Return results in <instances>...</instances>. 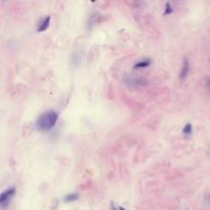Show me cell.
Segmentation results:
<instances>
[{"label":"cell","instance_id":"6da1fadb","mask_svg":"<svg viewBox=\"0 0 210 210\" xmlns=\"http://www.w3.org/2000/svg\"><path fill=\"white\" fill-rule=\"evenodd\" d=\"M59 119V114L57 112L50 110L46 111L43 114L39 116V118L37 119L36 123H35V127L39 131H49L53 127L55 126Z\"/></svg>","mask_w":210,"mask_h":210},{"label":"cell","instance_id":"7a4b0ae2","mask_svg":"<svg viewBox=\"0 0 210 210\" xmlns=\"http://www.w3.org/2000/svg\"><path fill=\"white\" fill-rule=\"evenodd\" d=\"M15 194V187H8L7 190L3 192V193L0 195V205H1L2 208L6 207L9 203V201L12 200V197Z\"/></svg>","mask_w":210,"mask_h":210},{"label":"cell","instance_id":"3957f363","mask_svg":"<svg viewBox=\"0 0 210 210\" xmlns=\"http://www.w3.org/2000/svg\"><path fill=\"white\" fill-rule=\"evenodd\" d=\"M125 84H127L130 87H137V86H144L148 85L149 82L146 79L142 78H137V77H128L125 79Z\"/></svg>","mask_w":210,"mask_h":210},{"label":"cell","instance_id":"277c9868","mask_svg":"<svg viewBox=\"0 0 210 210\" xmlns=\"http://www.w3.org/2000/svg\"><path fill=\"white\" fill-rule=\"evenodd\" d=\"M189 72H190V62L187 57H185L184 61H182V69H180V72H179V79L180 80L185 79L187 76L189 75Z\"/></svg>","mask_w":210,"mask_h":210},{"label":"cell","instance_id":"5b68a950","mask_svg":"<svg viewBox=\"0 0 210 210\" xmlns=\"http://www.w3.org/2000/svg\"><path fill=\"white\" fill-rule=\"evenodd\" d=\"M49 23H50V17L47 15V17L39 24V26H38L37 28V31L38 32H44V31H46L48 29V27H49Z\"/></svg>","mask_w":210,"mask_h":210},{"label":"cell","instance_id":"8992f818","mask_svg":"<svg viewBox=\"0 0 210 210\" xmlns=\"http://www.w3.org/2000/svg\"><path fill=\"white\" fill-rule=\"evenodd\" d=\"M152 64V61L150 59H146V60H142L140 62H137L136 64L134 65L133 68L134 69H144V68H148L150 65Z\"/></svg>","mask_w":210,"mask_h":210},{"label":"cell","instance_id":"52a82bcc","mask_svg":"<svg viewBox=\"0 0 210 210\" xmlns=\"http://www.w3.org/2000/svg\"><path fill=\"white\" fill-rule=\"evenodd\" d=\"M99 15H100L99 13L95 12L89 17L88 22H87V27H88V29H91L95 24H97V19H99Z\"/></svg>","mask_w":210,"mask_h":210},{"label":"cell","instance_id":"ba28073f","mask_svg":"<svg viewBox=\"0 0 210 210\" xmlns=\"http://www.w3.org/2000/svg\"><path fill=\"white\" fill-rule=\"evenodd\" d=\"M78 198H79V194L78 193H71L69 194V195L65 196L64 201L67 203H70V202H74V201L78 200Z\"/></svg>","mask_w":210,"mask_h":210},{"label":"cell","instance_id":"9c48e42d","mask_svg":"<svg viewBox=\"0 0 210 210\" xmlns=\"http://www.w3.org/2000/svg\"><path fill=\"white\" fill-rule=\"evenodd\" d=\"M182 133L185 135H190L193 133V125L191 123H187L185 125V127L182 128Z\"/></svg>","mask_w":210,"mask_h":210},{"label":"cell","instance_id":"30bf717a","mask_svg":"<svg viewBox=\"0 0 210 210\" xmlns=\"http://www.w3.org/2000/svg\"><path fill=\"white\" fill-rule=\"evenodd\" d=\"M172 12H173L172 6H171V4L169 3V2H167V3L165 4V8H164V12H163V15H170V13H172Z\"/></svg>","mask_w":210,"mask_h":210},{"label":"cell","instance_id":"8fae6325","mask_svg":"<svg viewBox=\"0 0 210 210\" xmlns=\"http://www.w3.org/2000/svg\"><path fill=\"white\" fill-rule=\"evenodd\" d=\"M111 209H112V210H119V208H118V209L116 208V207H115V205H114L113 203H112V204H111Z\"/></svg>","mask_w":210,"mask_h":210},{"label":"cell","instance_id":"7c38bea8","mask_svg":"<svg viewBox=\"0 0 210 210\" xmlns=\"http://www.w3.org/2000/svg\"><path fill=\"white\" fill-rule=\"evenodd\" d=\"M119 210H126V209L123 208V207H119Z\"/></svg>","mask_w":210,"mask_h":210},{"label":"cell","instance_id":"4fadbf2b","mask_svg":"<svg viewBox=\"0 0 210 210\" xmlns=\"http://www.w3.org/2000/svg\"><path fill=\"white\" fill-rule=\"evenodd\" d=\"M209 85H210V83H209Z\"/></svg>","mask_w":210,"mask_h":210}]
</instances>
